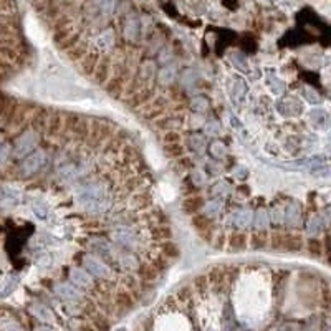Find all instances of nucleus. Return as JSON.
Instances as JSON below:
<instances>
[{
	"mask_svg": "<svg viewBox=\"0 0 331 331\" xmlns=\"http://www.w3.org/2000/svg\"><path fill=\"white\" fill-rule=\"evenodd\" d=\"M111 61H109V58L108 57H101L99 58V63H98V66H96V70H95V73H93V77H95V80L98 81L99 85H103V83H106V81L109 80V77H111Z\"/></svg>",
	"mask_w": 331,
	"mask_h": 331,
	"instance_id": "5",
	"label": "nucleus"
},
{
	"mask_svg": "<svg viewBox=\"0 0 331 331\" xmlns=\"http://www.w3.org/2000/svg\"><path fill=\"white\" fill-rule=\"evenodd\" d=\"M70 277L73 280L75 285L78 286H83V288H91L93 286V280L88 273H85L83 270H80V268H73L70 272Z\"/></svg>",
	"mask_w": 331,
	"mask_h": 331,
	"instance_id": "12",
	"label": "nucleus"
},
{
	"mask_svg": "<svg viewBox=\"0 0 331 331\" xmlns=\"http://www.w3.org/2000/svg\"><path fill=\"white\" fill-rule=\"evenodd\" d=\"M113 307L118 311V315L123 316L133 311L136 307V298L133 297V293L128 291V290H120L116 291V295L113 298Z\"/></svg>",
	"mask_w": 331,
	"mask_h": 331,
	"instance_id": "1",
	"label": "nucleus"
},
{
	"mask_svg": "<svg viewBox=\"0 0 331 331\" xmlns=\"http://www.w3.org/2000/svg\"><path fill=\"white\" fill-rule=\"evenodd\" d=\"M151 237L154 240H171L172 230L169 226H154L151 229Z\"/></svg>",
	"mask_w": 331,
	"mask_h": 331,
	"instance_id": "18",
	"label": "nucleus"
},
{
	"mask_svg": "<svg viewBox=\"0 0 331 331\" xmlns=\"http://www.w3.org/2000/svg\"><path fill=\"white\" fill-rule=\"evenodd\" d=\"M115 43V33H113V30H104V32L101 33V36L98 39L96 42V47L98 50H101V52H106V50H109L111 45Z\"/></svg>",
	"mask_w": 331,
	"mask_h": 331,
	"instance_id": "17",
	"label": "nucleus"
},
{
	"mask_svg": "<svg viewBox=\"0 0 331 331\" xmlns=\"http://www.w3.org/2000/svg\"><path fill=\"white\" fill-rule=\"evenodd\" d=\"M265 243H267V234L264 232V230H262V232H260V230H257L255 235L252 237V243H250V245L253 248H264Z\"/></svg>",
	"mask_w": 331,
	"mask_h": 331,
	"instance_id": "21",
	"label": "nucleus"
},
{
	"mask_svg": "<svg viewBox=\"0 0 331 331\" xmlns=\"http://www.w3.org/2000/svg\"><path fill=\"white\" fill-rule=\"evenodd\" d=\"M33 313L43 321H53L52 311H50L48 308H45V307H39V305H36V307H33Z\"/></svg>",
	"mask_w": 331,
	"mask_h": 331,
	"instance_id": "22",
	"label": "nucleus"
},
{
	"mask_svg": "<svg viewBox=\"0 0 331 331\" xmlns=\"http://www.w3.org/2000/svg\"><path fill=\"white\" fill-rule=\"evenodd\" d=\"M180 141V136L176 131H167L166 133V137H164V142L166 144H176V142Z\"/></svg>",
	"mask_w": 331,
	"mask_h": 331,
	"instance_id": "25",
	"label": "nucleus"
},
{
	"mask_svg": "<svg viewBox=\"0 0 331 331\" xmlns=\"http://www.w3.org/2000/svg\"><path fill=\"white\" fill-rule=\"evenodd\" d=\"M42 164H43V153L36 151L35 154L30 156V158L25 159V162H22L20 171H22V174H25V176H30V174H33Z\"/></svg>",
	"mask_w": 331,
	"mask_h": 331,
	"instance_id": "6",
	"label": "nucleus"
},
{
	"mask_svg": "<svg viewBox=\"0 0 331 331\" xmlns=\"http://www.w3.org/2000/svg\"><path fill=\"white\" fill-rule=\"evenodd\" d=\"M207 286H209L207 275H199V277L194 278V288H196L199 293H204L205 290H207Z\"/></svg>",
	"mask_w": 331,
	"mask_h": 331,
	"instance_id": "23",
	"label": "nucleus"
},
{
	"mask_svg": "<svg viewBox=\"0 0 331 331\" xmlns=\"http://www.w3.org/2000/svg\"><path fill=\"white\" fill-rule=\"evenodd\" d=\"M2 328H4V331H22V328L18 326L17 323H14V321H5V323H2Z\"/></svg>",
	"mask_w": 331,
	"mask_h": 331,
	"instance_id": "27",
	"label": "nucleus"
},
{
	"mask_svg": "<svg viewBox=\"0 0 331 331\" xmlns=\"http://www.w3.org/2000/svg\"><path fill=\"white\" fill-rule=\"evenodd\" d=\"M159 275L161 272L153 265L151 260L144 262V264L139 265V268H137V277H139L141 282H144V283H154L156 280L159 278Z\"/></svg>",
	"mask_w": 331,
	"mask_h": 331,
	"instance_id": "3",
	"label": "nucleus"
},
{
	"mask_svg": "<svg viewBox=\"0 0 331 331\" xmlns=\"http://www.w3.org/2000/svg\"><path fill=\"white\" fill-rule=\"evenodd\" d=\"M161 255H164L167 260H174L180 255V250L172 240H166V242H162V245H161Z\"/></svg>",
	"mask_w": 331,
	"mask_h": 331,
	"instance_id": "16",
	"label": "nucleus"
},
{
	"mask_svg": "<svg viewBox=\"0 0 331 331\" xmlns=\"http://www.w3.org/2000/svg\"><path fill=\"white\" fill-rule=\"evenodd\" d=\"M204 205V201L199 196H192V197H187L186 201L182 202V210L186 212L187 215H196L199 209Z\"/></svg>",
	"mask_w": 331,
	"mask_h": 331,
	"instance_id": "13",
	"label": "nucleus"
},
{
	"mask_svg": "<svg viewBox=\"0 0 331 331\" xmlns=\"http://www.w3.org/2000/svg\"><path fill=\"white\" fill-rule=\"evenodd\" d=\"M192 226L197 230L199 234H201L202 239H207L210 240V232H212V220L207 217V215H201V214H196L192 215Z\"/></svg>",
	"mask_w": 331,
	"mask_h": 331,
	"instance_id": "4",
	"label": "nucleus"
},
{
	"mask_svg": "<svg viewBox=\"0 0 331 331\" xmlns=\"http://www.w3.org/2000/svg\"><path fill=\"white\" fill-rule=\"evenodd\" d=\"M164 154L167 156V158H180V156L184 154V148L179 144V142H176V144H167L166 149H164Z\"/></svg>",
	"mask_w": 331,
	"mask_h": 331,
	"instance_id": "20",
	"label": "nucleus"
},
{
	"mask_svg": "<svg viewBox=\"0 0 331 331\" xmlns=\"http://www.w3.org/2000/svg\"><path fill=\"white\" fill-rule=\"evenodd\" d=\"M66 55H68V58L73 61H81L86 55H88V43L80 39L70 50H66Z\"/></svg>",
	"mask_w": 331,
	"mask_h": 331,
	"instance_id": "9",
	"label": "nucleus"
},
{
	"mask_svg": "<svg viewBox=\"0 0 331 331\" xmlns=\"http://www.w3.org/2000/svg\"><path fill=\"white\" fill-rule=\"evenodd\" d=\"M85 265L88 267V270L91 273H95L98 275V277H101V278H108L109 277V268L106 267L101 260H98L95 257H85Z\"/></svg>",
	"mask_w": 331,
	"mask_h": 331,
	"instance_id": "7",
	"label": "nucleus"
},
{
	"mask_svg": "<svg viewBox=\"0 0 331 331\" xmlns=\"http://www.w3.org/2000/svg\"><path fill=\"white\" fill-rule=\"evenodd\" d=\"M35 331H53V329L48 328V326H40V328H36Z\"/></svg>",
	"mask_w": 331,
	"mask_h": 331,
	"instance_id": "29",
	"label": "nucleus"
},
{
	"mask_svg": "<svg viewBox=\"0 0 331 331\" xmlns=\"http://www.w3.org/2000/svg\"><path fill=\"white\" fill-rule=\"evenodd\" d=\"M65 124H63V116H61V113H55L52 116V120H50L48 123V128H50V133L52 134H60V131L61 128H63Z\"/></svg>",
	"mask_w": 331,
	"mask_h": 331,
	"instance_id": "19",
	"label": "nucleus"
},
{
	"mask_svg": "<svg viewBox=\"0 0 331 331\" xmlns=\"http://www.w3.org/2000/svg\"><path fill=\"white\" fill-rule=\"evenodd\" d=\"M71 329H73V331H96L95 328H93L91 323L85 321V320H75Z\"/></svg>",
	"mask_w": 331,
	"mask_h": 331,
	"instance_id": "24",
	"label": "nucleus"
},
{
	"mask_svg": "<svg viewBox=\"0 0 331 331\" xmlns=\"http://www.w3.org/2000/svg\"><path fill=\"white\" fill-rule=\"evenodd\" d=\"M99 55L98 53H88L86 57L80 61V68H81V71H83L85 75H93L96 70V66L99 63Z\"/></svg>",
	"mask_w": 331,
	"mask_h": 331,
	"instance_id": "11",
	"label": "nucleus"
},
{
	"mask_svg": "<svg viewBox=\"0 0 331 331\" xmlns=\"http://www.w3.org/2000/svg\"><path fill=\"white\" fill-rule=\"evenodd\" d=\"M177 298L180 302H187V300L191 298V288L189 286H184V288H180L179 293H177Z\"/></svg>",
	"mask_w": 331,
	"mask_h": 331,
	"instance_id": "26",
	"label": "nucleus"
},
{
	"mask_svg": "<svg viewBox=\"0 0 331 331\" xmlns=\"http://www.w3.org/2000/svg\"><path fill=\"white\" fill-rule=\"evenodd\" d=\"M90 320H91V324H93V328H95L96 331H109L111 328V323L108 318L104 316L103 311H96V313H93L90 316Z\"/></svg>",
	"mask_w": 331,
	"mask_h": 331,
	"instance_id": "14",
	"label": "nucleus"
},
{
	"mask_svg": "<svg viewBox=\"0 0 331 331\" xmlns=\"http://www.w3.org/2000/svg\"><path fill=\"white\" fill-rule=\"evenodd\" d=\"M229 243H230V248H234V250H243L248 245V237L245 232H234L230 235Z\"/></svg>",
	"mask_w": 331,
	"mask_h": 331,
	"instance_id": "15",
	"label": "nucleus"
},
{
	"mask_svg": "<svg viewBox=\"0 0 331 331\" xmlns=\"http://www.w3.org/2000/svg\"><path fill=\"white\" fill-rule=\"evenodd\" d=\"M9 153H10V146L5 144L4 148H0V166H2L5 161H7V158H9Z\"/></svg>",
	"mask_w": 331,
	"mask_h": 331,
	"instance_id": "28",
	"label": "nucleus"
},
{
	"mask_svg": "<svg viewBox=\"0 0 331 331\" xmlns=\"http://www.w3.org/2000/svg\"><path fill=\"white\" fill-rule=\"evenodd\" d=\"M111 239L115 242L121 243L124 247H129V248H134L137 245V237L134 235L133 230H124V232H115L111 234Z\"/></svg>",
	"mask_w": 331,
	"mask_h": 331,
	"instance_id": "10",
	"label": "nucleus"
},
{
	"mask_svg": "<svg viewBox=\"0 0 331 331\" xmlns=\"http://www.w3.org/2000/svg\"><path fill=\"white\" fill-rule=\"evenodd\" d=\"M36 141H39V137H36V133L33 131H28V133H25L23 136H20L15 142V158H22L27 153L32 151V148L36 144Z\"/></svg>",
	"mask_w": 331,
	"mask_h": 331,
	"instance_id": "2",
	"label": "nucleus"
},
{
	"mask_svg": "<svg viewBox=\"0 0 331 331\" xmlns=\"http://www.w3.org/2000/svg\"><path fill=\"white\" fill-rule=\"evenodd\" d=\"M55 291H57L58 297H61L63 300H70V302H80V300L83 298V295H81V293L71 285L60 283V285L55 286Z\"/></svg>",
	"mask_w": 331,
	"mask_h": 331,
	"instance_id": "8",
	"label": "nucleus"
}]
</instances>
